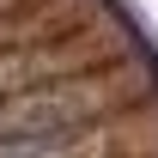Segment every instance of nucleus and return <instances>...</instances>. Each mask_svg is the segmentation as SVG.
<instances>
[{
  "mask_svg": "<svg viewBox=\"0 0 158 158\" xmlns=\"http://www.w3.org/2000/svg\"><path fill=\"white\" fill-rule=\"evenodd\" d=\"M103 110L98 79H43L12 98H0V146L6 140H43V134H73Z\"/></svg>",
  "mask_w": 158,
  "mask_h": 158,
  "instance_id": "obj_1",
  "label": "nucleus"
},
{
  "mask_svg": "<svg viewBox=\"0 0 158 158\" xmlns=\"http://www.w3.org/2000/svg\"><path fill=\"white\" fill-rule=\"evenodd\" d=\"M98 140L91 128H73V134H43V140H6L0 158H91Z\"/></svg>",
  "mask_w": 158,
  "mask_h": 158,
  "instance_id": "obj_2",
  "label": "nucleus"
},
{
  "mask_svg": "<svg viewBox=\"0 0 158 158\" xmlns=\"http://www.w3.org/2000/svg\"><path fill=\"white\" fill-rule=\"evenodd\" d=\"M55 67V55H43V49H0V98H12L24 85H43Z\"/></svg>",
  "mask_w": 158,
  "mask_h": 158,
  "instance_id": "obj_3",
  "label": "nucleus"
}]
</instances>
